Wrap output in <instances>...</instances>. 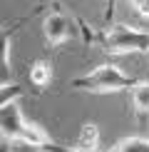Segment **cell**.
<instances>
[{
    "instance_id": "cell-1",
    "label": "cell",
    "mask_w": 149,
    "mask_h": 152,
    "mask_svg": "<svg viewBox=\"0 0 149 152\" xmlns=\"http://www.w3.org/2000/svg\"><path fill=\"white\" fill-rule=\"evenodd\" d=\"M0 137L10 140V142H20V145L33 147V150H42V152H70L67 147L55 142L42 127L30 122L22 115L20 102H10L8 107L0 110Z\"/></svg>"
},
{
    "instance_id": "cell-2",
    "label": "cell",
    "mask_w": 149,
    "mask_h": 152,
    "mask_svg": "<svg viewBox=\"0 0 149 152\" xmlns=\"http://www.w3.org/2000/svg\"><path fill=\"white\" fill-rule=\"evenodd\" d=\"M95 45L109 55H132V53H149V33L137 30L127 23H114L104 33L95 35Z\"/></svg>"
},
{
    "instance_id": "cell-3",
    "label": "cell",
    "mask_w": 149,
    "mask_h": 152,
    "mask_svg": "<svg viewBox=\"0 0 149 152\" xmlns=\"http://www.w3.org/2000/svg\"><path fill=\"white\" fill-rule=\"evenodd\" d=\"M137 77H132L129 72H124L117 65H97L95 70H90L82 77H74L70 85L74 90L92 92V95H109V92H122V90H132L137 85Z\"/></svg>"
},
{
    "instance_id": "cell-4",
    "label": "cell",
    "mask_w": 149,
    "mask_h": 152,
    "mask_svg": "<svg viewBox=\"0 0 149 152\" xmlns=\"http://www.w3.org/2000/svg\"><path fill=\"white\" fill-rule=\"evenodd\" d=\"M42 33H45V40L50 42V45H62V42L72 35L70 15H67L62 8L50 12V15H45V20H42Z\"/></svg>"
},
{
    "instance_id": "cell-5",
    "label": "cell",
    "mask_w": 149,
    "mask_h": 152,
    "mask_svg": "<svg viewBox=\"0 0 149 152\" xmlns=\"http://www.w3.org/2000/svg\"><path fill=\"white\" fill-rule=\"evenodd\" d=\"M20 28V23H12L10 28H0V82H12V65H10V45L12 35Z\"/></svg>"
},
{
    "instance_id": "cell-6",
    "label": "cell",
    "mask_w": 149,
    "mask_h": 152,
    "mask_svg": "<svg viewBox=\"0 0 149 152\" xmlns=\"http://www.w3.org/2000/svg\"><path fill=\"white\" fill-rule=\"evenodd\" d=\"M97 147H99V130H97V125L87 122L85 127L80 130V135H77L74 150H80V152H90V150H97Z\"/></svg>"
},
{
    "instance_id": "cell-7",
    "label": "cell",
    "mask_w": 149,
    "mask_h": 152,
    "mask_svg": "<svg viewBox=\"0 0 149 152\" xmlns=\"http://www.w3.org/2000/svg\"><path fill=\"white\" fill-rule=\"evenodd\" d=\"M129 92H132V107L137 117H147L149 115V82H137Z\"/></svg>"
},
{
    "instance_id": "cell-8",
    "label": "cell",
    "mask_w": 149,
    "mask_h": 152,
    "mask_svg": "<svg viewBox=\"0 0 149 152\" xmlns=\"http://www.w3.org/2000/svg\"><path fill=\"white\" fill-rule=\"evenodd\" d=\"M50 80H52V67H50L47 60H35L33 65H30V82H33L35 87H47Z\"/></svg>"
},
{
    "instance_id": "cell-9",
    "label": "cell",
    "mask_w": 149,
    "mask_h": 152,
    "mask_svg": "<svg viewBox=\"0 0 149 152\" xmlns=\"http://www.w3.org/2000/svg\"><path fill=\"white\" fill-rule=\"evenodd\" d=\"M109 152H149V137H124Z\"/></svg>"
},
{
    "instance_id": "cell-10",
    "label": "cell",
    "mask_w": 149,
    "mask_h": 152,
    "mask_svg": "<svg viewBox=\"0 0 149 152\" xmlns=\"http://www.w3.org/2000/svg\"><path fill=\"white\" fill-rule=\"evenodd\" d=\"M22 97V87L15 82H0V110L8 107L10 102H17Z\"/></svg>"
},
{
    "instance_id": "cell-11",
    "label": "cell",
    "mask_w": 149,
    "mask_h": 152,
    "mask_svg": "<svg viewBox=\"0 0 149 152\" xmlns=\"http://www.w3.org/2000/svg\"><path fill=\"white\" fill-rule=\"evenodd\" d=\"M129 3L134 5V10H137V12H142V15H147V18H149V0H129Z\"/></svg>"
},
{
    "instance_id": "cell-12",
    "label": "cell",
    "mask_w": 149,
    "mask_h": 152,
    "mask_svg": "<svg viewBox=\"0 0 149 152\" xmlns=\"http://www.w3.org/2000/svg\"><path fill=\"white\" fill-rule=\"evenodd\" d=\"M70 152H80V150H74V147H72V150H70Z\"/></svg>"
},
{
    "instance_id": "cell-13",
    "label": "cell",
    "mask_w": 149,
    "mask_h": 152,
    "mask_svg": "<svg viewBox=\"0 0 149 152\" xmlns=\"http://www.w3.org/2000/svg\"><path fill=\"white\" fill-rule=\"evenodd\" d=\"M90 152H99V150H90Z\"/></svg>"
}]
</instances>
